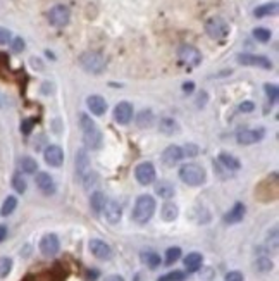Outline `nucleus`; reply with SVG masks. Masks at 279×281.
<instances>
[{
	"label": "nucleus",
	"instance_id": "f257e3e1",
	"mask_svg": "<svg viewBox=\"0 0 279 281\" xmlns=\"http://www.w3.org/2000/svg\"><path fill=\"white\" fill-rule=\"evenodd\" d=\"M80 126H81V133H83V144H85L86 149L99 150L102 147V142H104V136H102V131H100V128L97 126V122L88 114L81 112Z\"/></svg>",
	"mask_w": 279,
	"mask_h": 281
},
{
	"label": "nucleus",
	"instance_id": "f03ea898",
	"mask_svg": "<svg viewBox=\"0 0 279 281\" xmlns=\"http://www.w3.org/2000/svg\"><path fill=\"white\" fill-rule=\"evenodd\" d=\"M155 199L152 195H140L138 199H136V204H135V209H133V221L138 224H145L148 223L152 219V216L155 213Z\"/></svg>",
	"mask_w": 279,
	"mask_h": 281
},
{
	"label": "nucleus",
	"instance_id": "7ed1b4c3",
	"mask_svg": "<svg viewBox=\"0 0 279 281\" xmlns=\"http://www.w3.org/2000/svg\"><path fill=\"white\" fill-rule=\"evenodd\" d=\"M179 178L188 186H202L207 180V172L200 164L188 162V164H183L179 167Z\"/></svg>",
	"mask_w": 279,
	"mask_h": 281
},
{
	"label": "nucleus",
	"instance_id": "20e7f679",
	"mask_svg": "<svg viewBox=\"0 0 279 281\" xmlns=\"http://www.w3.org/2000/svg\"><path fill=\"white\" fill-rule=\"evenodd\" d=\"M78 62H80V66L85 69L86 73H90V75H102V73L105 71V59L100 52H95V50L83 52L80 59H78Z\"/></svg>",
	"mask_w": 279,
	"mask_h": 281
},
{
	"label": "nucleus",
	"instance_id": "39448f33",
	"mask_svg": "<svg viewBox=\"0 0 279 281\" xmlns=\"http://www.w3.org/2000/svg\"><path fill=\"white\" fill-rule=\"evenodd\" d=\"M205 33L214 40H222L229 34V24L222 17H210L205 21Z\"/></svg>",
	"mask_w": 279,
	"mask_h": 281
},
{
	"label": "nucleus",
	"instance_id": "423d86ee",
	"mask_svg": "<svg viewBox=\"0 0 279 281\" xmlns=\"http://www.w3.org/2000/svg\"><path fill=\"white\" fill-rule=\"evenodd\" d=\"M69 21H71V11L67 6L59 4V6H53L50 11H48V23H50L52 26L64 28L69 24Z\"/></svg>",
	"mask_w": 279,
	"mask_h": 281
},
{
	"label": "nucleus",
	"instance_id": "0eeeda50",
	"mask_svg": "<svg viewBox=\"0 0 279 281\" xmlns=\"http://www.w3.org/2000/svg\"><path fill=\"white\" fill-rule=\"evenodd\" d=\"M178 57L184 66H190V67H197L198 64L202 62V54H200L197 47H192V45H181L178 50Z\"/></svg>",
	"mask_w": 279,
	"mask_h": 281
},
{
	"label": "nucleus",
	"instance_id": "6e6552de",
	"mask_svg": "<svg viewBox=\"0 0 279 281\" xmlns=\"http://www.w3.org/2000/svg\"><path fill=\"white\" fill-rule=\"evenodd\" d=\"M155 176H157V172H155V167L152 162H141V164L136 166L135 178L140 185H143V186L152 185L155 181Z\"/></svg>",
	"mask_w": 279,
	"mask_h": 281
},
{
	"label": "nucleus",
	"instance_id": "1a4fd4ad",
	"mask_svg": "<svg viewBox=\"0 0 279 281\" xmlns=\"http://www.w3.org/2000/svg\"><path fill=\"white\" fill-rule=\"evenodd\" d=\"M239 64L243 66H253V67H261V69H272L271 59H267L266 56H255V54H239L236 57Z\"/></svg>",
	"mask_w": 279,
	"mask_h": 281
},
{
	"label": "nucleus",
	"instance_id": "9d476101",
	"mask_svg": "<svg viewBox=\"0 0 279 281\" xmlns=\"http://www.w3.org/2000/svg\"><path fill=\"white\" fill-rule=\"evenodd\" d=\"M59 249H61V241H59V236L53 233H47L42 236L40 240V252L45 255V257H53Z\"/></svg>",
	"mask_w": 279,
	"mask_h": 281
},
{
	"label": "nucleus",
	"instance_id": "9b49d317",
	"mask_svg": "<svg viewBox=\"0 0 279 281\" xmlns=\"http://www.w3.org/2000/svg\"><path fill=\"white\" fill-rule=\"evenodd\" d=\"M91 172V164H90V157L85 149H80L76 152V176L80 180L86 178Z\"/></svg>",
	"mask_w": 279,
	"mask_h": 281
},
{
	"label": "nucleus",
	"instance_id": "f8f14e48",
	"mask_svg": "<svg viewBox=\"0 0 279 281\" xmlns=\"http://www.w3.org/2000/svg\"><path fill=\"white\" fill-rule=\"evenodd\" d=\"M43 159H45L48 166L59 167L64 162V152H62V149L59 145H48L45 152H43Z\"/></svg>",
	"mask_w": 279,
	"mask_h": 281
},
{
	"label": "nucleus",
	"instance_id": "ddd939ff",
	"mask_svg": "<svg viewBox=\"0 0 279 281\" xmlns=\"http://www.w3.org/2000/svg\"><path fill=\"white\" fill-rule=\"evenodd\" d=\"M90 252L95 255L97 259L102 260H109L112 257V249L109 243H105L104 240H90Z\"/></svg>",
	"mask_w": 279,
	"mask_h": 281
},
{
	"label": "nucleus",
	"instance_id": "4468645a",
	"mask_svg": "<svg viewBox=\"0 0 279 281\" xmlns=\"http://www.w3.org/2000/svg\"><path fill=\"white\" fill-rule=\"evenodd\" d=\"M114 119L119 125H128L133 119V106L129 102H119L114 109Z\"/></svg>",
	"mask_w": 279,
	"mask_h": 281
},
{
	"label": "nucleus",
	"instance_id": "2eb2a0df",
	"mask_svg": "<svg viewBox=\"0 0 279 281\" xmlns=\"http://www.w3.org/2000/svg\"><path fill=\"white\" fill-rule=\"evenodd\" d=\"M264 138V130L258 128V130H241L236 135V142L239 145H253L257 142H261Z\"/></svg>",
	"mask_w": 279,
	"mask_h": 281
},
{
	"label": "nucleus",
	"instance_id": "dca6fc26",
	"mask_svg": "<svg viewBox=\"0 0 279 281\" xmlns=\"http://www.w3.org/2000/svg\"><path fill=\"white\" fill-rule=\"evenodd\" d=\"M104 216H105V219H107V223L109 224H117L121 221L122 218V209H121V205L117 204V202L114 200H110V202H105V205H104Z\"/></svg>",
	"mask_w": 279,
	"mask_h": 281
},
{
	"label": "nucleus",
	"instance_id": "f3484780",
	"mask_svg": "<svg viewBox=\"0 0 279 281\" xmlns=\"http://www.w3.org/2000/svg\"><path fill=\"white\" fill-rule=\"evenodd\" d=\"M183 149L178 145H169L168 149L162 152V162L165 166L174 167L179 161H183Z\"/></svg>",
	"mask_w": 279,
	"mask_h": 281
},
{
	"label": "nucleus",
	"instance_id": "a211bd4d",
	"mask_svg": "<svg viewBox=\"0 0 279 281\" xmlns=\"http://www.w3.org/2000/svg\"><path fill=\"white\" fill-rule=\"evenodd\" d=\"M36 186L40 188L42 194L53 195L55 194V181L48 172H38L36 174Z\"/></svg>",
	"mask_w": 279,
	"mask_h": 281
},
{
	"label": "nucleus",
	"instance_id": "6ab92c4d",
	"mask_svg": "<svg viewBox=\"0 0 279 281\" xmlns=\"http://www.w3.org/2000/svg\"><path fill=\"white\" fill-rule=\"evenodd\" d=\"M86 106L91 111V114L95 116H104L107 111V102L104 97L100 95H90L86 98Z\"/></svg>",
	"mask_w": 279,
	"mask_h": 281
},
{
	"label": "nucleus",
	"instance_id": "aec40b11",
	"mask_svg": "<svg viewBox=\"0 0 279 281\" xmlns=\"http://www.w3.org/2000/svg\"><path fill=\"white\" fill-rule=\"evenodd\" d=\"M245 213H247V207L241 202H236V204L233 205V209L229 210V213L224 216V221H226L228 224H236L239 221H243L245 218Z\"/></svg>",
	"mask_w": 279,
	"mask_h": 281
},
{
	"label": "nucleus",
	"instance_id": "412c9836",
	"mask_svg": "<svg viewBox=\"0 0 279 281\" xmlns=\"http://www.w3.org/2000/svg\"><path fill=\"white\" fill-rule=\"evenodd\" d=\"M159 131L164 133V135H178V133L181 131V126L179 122L173 119V117H162V119L159 121Z\"/></svg>",
	"mask_w": 279,
	"mask_h": 281
},
{
	"label": "nucleus",
	"instance_id": "4be33fe9",
	"mask_svg": "<svg viewBox=\"0 0 279 281\" xmlns=\"http://www.w3.org/2000/svg\"><path fill=\"white\" fill-rule=\"evenodd\" d=\"M154 121H155V116H154V112H152L150 109H143V111H140L138 112V116H136V126L141 128V130H146V128H152V125H154Z\"/></svg>",
	"mask_w": 279,
	"mask_h": 281
},
{
	"label": "nucleus",
	"instance_id": "5701e85b",
	"mask_svg": "<svg viewBox=\"0 0 279 281\" xmlns=\"http://www.w3.org/2000/svg\"><path fill=\"white\" fill-rule=\"evenodd\" d=\"M202 262H203V257L202 254L198 252H192L184 257V268L190 271V273H197V271L202 268Z\"/></svg>",
	"mask_w": 279,
	"mask_h": 281
},
{
	"label": "nucleus",
	"instance_id": "b1692460",
	"mask_svg": "<svg viewBox=\"0 0 279 281\" xmlns=\"http://www.w3.org/2000/svg\"><path fill=\"white\" fill-rule=\"evenodd\" d=\"M178 214H179V209L174 202H164L162 209H160V216H162V219L165 221V223L174 221L176 218H178Z\"/></svg>",
	"mask_w": 279,
	"mask_h": 281
},
{
	"label": "nucleus",
	"instance_id": "393cba45",
	"mask_svg": "<svg viewBox=\"0 0 279 281\" xmlns=\"http://www.w3.org/2000/svg\"><path fill=\"white\" fill-rule=\"evenodd\" d=\"M155 194H157L160 199H165V200L173 199L176 194L174 185L169 183V181H159V183L155 185Z\"/></svg>",
	"mask_w": 279,
	"mask_h": 281
},
{
	"label": "nucleus",
	"instance_id": "a878e982",
	"mask_svg": "<svg viewBox=\"0 0 279 281\" xmlns=\"http://www.w3.org/2000/svg\"><path fill=\"white\" fill-rule=\"evenodd\" d=\"M274 14H277V2L262 4V6H258L255 11H253V16L255 17H267V16H274Z\"/></svg>",
	"mask_w": 279,
	"mask_h": 281
},
{
	"label": "nucleus",
	"instance_id": "bb28decb",
	"mask_svg": "<svg viewBox=\"0 0 279 281\" xmlns=\"http://www.w3.org/2000/svg\"><path fill=\"white\" fill-rule=\"evenodd\" d=\"M105 195L102 194V191H95V194H91L90 197V207L91 210L95 214H100L102 210H104V205H105Z\"/></svg>",
	"mask_w": 279,
	"mask_h": 281
},
{
	"label": "nucleus",
	"instance_id": "cd10ccee",
	"mask_svg": "<svg viewBox=\"0 0 279 281\" xmlns=\"http://www.w3.org/2000/svg\"><path fill=\"white\" fill-rule=\"evenodd\" d=\"M219 162H221L222 166H226L229 171H236L241 167V162H239L236 157L229 155V154H221L219 155Z\"/></svg>",
	"mask_w": 279,
	"mask_h": 281
},
{
	"label": "nucleus",
	"instance_id": "c85d7f7f",
	"mask_svg": "<svg viewBox=\"0 0 279 281\" xmlns=\"http://www.w3.org/2000/svg\"><path fill=\"white\" fill-rule=\"evenodd\" d=\"M19 166H21L23 172H26V174H33V172H36L38 169V164L36 161L33 159V157H21V161H19Z\"/></svg>",
	"mask_w": 279,
	"mask_h": 281
},
{
	"label": "nucleus",
	"instance_id": "c756f323",
	"mask_svg": "<svg viewBox=\"0 0 279 281\" xmlns=\"http://www.w3.org/2000/svg\"><path fill=\"white\" fill-rule=\"evenodd\" d=\"M141 260H143V264H146L152 269H155V268H159V266H160V255L155 254V252H150V250H148V252L141 254Z\"/></svg>",
	"mask_w": 279,
	"mask_h": 281
},
{
	"label": "nucleus",
	"instance_id": "7c9ffc66",
	"mask_svg": "<svg viewBox=\"0 0 279 281\" xmlns=\"http://www.w3.org/2000/svg\"><path fill=\"white\" fill-rule=\"evenodd\" d=\"M26 180L23 178L21 172H16V174L12 176V188L17 191V194H24L26 191Z\"/></svg>",
	"mask_w": 279,
	"mask_h": 281
},
{
	"label": "nucleus",
	"instance_id": "2f4dec72",
	"mask_svg": "<svg viewBox=\"0 0 279 281\" xmlns=\"http://www.w3.org/2000/svg\"><path fill=\"white\" fill-rule=\"evenodd\" d=\"M16 207H17V199L11 195V197H7V199L4 200V205H2V210H0V213H2V216H9V214L14 213Z\"/></svg>",
	"mask_w": 279,
	"mask_h": 281
},
{
	"label": "nucleus",
	"instance_id": "473e14b6",
	"mask_svg": "<svg viewBox=\"0 0 279 281\" xmlns=\"http://www.w3.org/2000/svg\"><path fill=\"white\" fill-rule=\"evenodd\" d=\"M253 37H255L257 42L267 43L269 40H271L272 33H271V29H267V28H255L253 29Z\"/></svg>",
	"mask_w": 279,
	"mask_h": 281
},
{
	"label": "nucleus",
	"instance_id": "72a5a7b5",
	"mask_svg": "<svg viewBox=\"0 0 279 281\" xmlns=\"http://www.w3.org/2000/svg\"><path fill=\"white\" fill-rule=\"evenodd\" d=\"M255 268L257 271H261V273H269V271H272L274 264L269 257H258L255 260Z\"/></svg>",
	"mask_w": 279,
	"mask_h": 281
},
{
	"label": "nucleus",
	"instance_id": "f704fd0d",
	"mask_svg": "<svg viewBox=\"0 0 279 281\" xmlns=\"http://www.w3.org/2000/svg\"><path fill=\"white\" fill-rule=\"evenodd\" d=\"M184 279H186V274L183 271H173V273L160 276L157 281H184Z\"/></svg>",
	"mask_w": 279,
	"mask_h": 281
},
{
	"label": "nucleus",
	"instance_id": "c9c22d12",
	"mask_svg": "<svg viewBox=\"0 0 279 281\" xmlns=\"http://www.w3.org/2000/svg\"><path fill=\"white\" fill-rule=\"evenodd\" d=\"M11 269H12V259L0 257V278H6V276H9Z\"/></svg>",
	"mask_w": 279,
	"mask_h": 281
},
{
	"label": "nucleus",
	"instance_id": "e433bc0d",
	"mask_svg": "<svg viewBox=\"0 0 279 281\" xmlns=\"http://www.w3.org/2000/svg\"><path fill=\"white\" fill-rule=\"evenodd\" d=\"M179 257H181V249L171 247L168 249V252H165V264H174Z\"/></svg>",
	"mask_w": 279,
	"mask_h": 281
},
{
	"label": "nucleus",
	"instance_id": "4c0bfd02",
	"mask_svg": "<svg viewBox=\"0 0 279 281\" xmlns=\"http://www.w3.org/2000/svg\"><path fill=\"white\" fill-rule=\"evenodd\" d=\"M266 95L269 98V102L271 103H276L277 102V97H279V90H277V86L276 85H271V83H267L266 86Z\"/></svg>",
	"mask_w": 279,
	"mask_h": 281
},
{
	"label": "nucleus",
	"instance_id": "58836bf2",
	"mask_svg": "<svg viewBox=\"0 0 279 281\" xmlns=\"http://www.w3.org/2000/svg\"><path fill=\"white\" fill-rule=\"evenodd\" d=\"M81 183H83V186H85L86 190H90L91 186H95V185H97V174L91 171L90 174L86 176V178H83V180H81Z\"/></svg>",
	"mask_w": 279,
	"mask_h": 281
},
{
	"label": "nucleus",
	"instance_id": "ea45409f",
	"mask_svg": "<svg viewBox=\"0 0 279 281\" xmlns=\"http://www.w3.org/2000/svg\"><path fill=\"white\" fill-rule=\"evenodd\" d=\"M12 40V33L9 31L7 28H2L0 26V45H7L9 42Z\"/></svg>",
	"mask_w": 279,
	"mask_h": 281
},
{
	"label": "nucleus",
	"instance_id": "a19ab883",
	"mask_svg": "<svg viewBox=\"0 0 279 281\" xmlns=\"http://www.w3.org/2000/svg\"><path fill=\"white\" fill-rule=\"evenodd\" d=\"M33 126H35V121H33V119H24L21 122V131L24 133V135H29L31 130H33Z\"/></svg>",
	"mask_w": 279,
	"mask_h": 281
},
{
	"label": "nucleus",
	"instance_id": "79ce46f5",
	"mask_svg": "<svg viewBox=\"0 0 279 281\" xmlns=\"http://www.w3.org/2000/svg\"><path fill=\"white\" fill-rule=\"evenodd\" d=\"M197 154H198V147L193 144L186 145V149L183 150V155H188V157H195Z\"/></svg>",
	"mask_w": 279,
	"mask_h": 281
},
{
	"label": "nucleus",
	"instance_id": "37998d69",
	"mask_svg": "<svg viewBox=\"0 0 279 281\" xmlns=\"http://www.w3.org/2000/svg\"><path fill=\"white\" fill-rule=\"evenodd\" d=\"M226 281H243V274L239 271H229L226 274Z\"/></svg>",
	"mask_w": 279,
	"mask_h": 281
},
{
	"label": "nucleus",
	"instance_id": "c03bdc74",
	"mask_svg": "<svg viewBox=\"0 0 279 281\" xmlns=\"http://www.w3.org/2000/svg\"><path fill=\"white\" fill-rule=\"evenodd\" d=\"M12 50L14 52H23L24 50V40L23 38H14L12 40Z\"/></svg>",
	"mask_w": 279,
	"mask_h": 281
},
{
	"label": "nucleus",
	"instance_id": "a18cd8bd",
	"mask_svg": "<svg viewBox=\"0 0 279 281\" xmlns=\"http://www.w3.org/2000/svg\"><path fill=\"white\" fill-rule=\"evenodd\" d=\"M253 109H255V103L250 100H245L241 106H239V111L241 112H252Z\"/></svg>",
	"mask_w": 279,
	"mask_h": 281
},
{
	"label": "nucleus",
	"instance_id": "49530a36",
	"mask_svg": "<svg viewBox=\"0 0 279 281\" xmlns=\"http://www.w3.org/2000/svg\"><path fill=\"white\" fill-rule=\"evenodd\" d=\"M6 238H7V228L6 226H0V243H2Z\"/></svg>",
	"mask_w": 279,
	"mask_h": 281
},
{
	"label": "nucleus",
	"instance_id": "de8ad7c7",
	"mask_svg": "<svg viewBox=\"0 0 279 281\" xmlns=\"http://www.w3.org/2000/svg\"><path fill=\"white\" fill-rule=\"evenodd\" d=\"M105 281H126V279L119 274H112V276H107Z\"/></svg>",
	"mask_w": 279,
	"mask_h": 281
},
{
	"label": "nucleus",
	"instance_id": "09e8293b",
	"mask_svg": "<svg viewBox=\"0 0 279 281\" xmlns=\"http://www.w3.org/2000/svg\"><path fill=\"white\" fill-rule=\"evenodd\" d=\"M193 88H195V85H193L192 81H190V83H184V85H183V90H184L186 93H192V92H193Z\"/></svg>",
	"mask_w": 279,
	"mask_h": 281
}]
</instances>
